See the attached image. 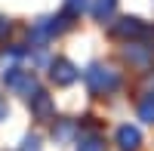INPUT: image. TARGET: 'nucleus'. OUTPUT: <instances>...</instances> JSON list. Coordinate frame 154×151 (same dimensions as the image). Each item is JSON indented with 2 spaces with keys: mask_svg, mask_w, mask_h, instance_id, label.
<instances>
[{
  "mask_svg": "<svg viewBox=\"0 0 154 151\" xmlns=\"http://www.w3.org/2000/svg\"><path fill=\"white\" fill-rule=\"evenodd\" d=\"M77 136H80V123L77 120H56L53 123V139L56 142H71V139H77Z\"/></svg>",
  "mask_w": 154,
  "mask_h": 151,
  "instance_id": "nucleus-9",
  "label": "nucleus"
},
{
  "mask_svg": "<svg viewBox=\"0 0 154 151\" xmlns=\"http://www.w3.org/2000/svg\"><path fill=\"white\" fill-rule=\"evenodd\" d=\"M3 86L6 90H12V93H19V96H25V99H31L40 86H37V77L31 71H25V68H19V65H9L6 71H3Z\"/></svg>",
  "mask_w": 154,
  "mask_h": 151,
  "instance_id": "nucleus-3",
  "label": "nucleus"
},
{
  "mask_svg": "<svg viewBox=\"0 0 154 151\" xmlns=\"http://www.w3.org/2000/svg\"><path fill=\"white\" fill-rule=\"evenodd\" d=\"M49 77H53L56 86H71L77 77H80V71L71 59H56L53 65H49Z\"/></svg>",
  "mask_w": 154,
  "mask_h": 151,
  "instance_id": "nucleus-5",
  "label": "nucleus"
},
{
  "mask_svg": "<svg viewBox=\"0 0 154 151\" xmlns=\"http://www.w3.org/2000/svg\"><path fill=\"white\" fill-rule=\"evenodd\" d=\"M83 80H86V86H89V93L93 96H108V93H114L120 86V74L114 71V68H108V65H89L86 71H83Z\"/></svg>",
  "mask_w": 154,
  "mask_h": 151,
  "instance_id": "nucleus-1",
  "label": "nucleus"
},
{
  "mask_svg": "<svg viewBox=\"0 0 154 151\" xmlns=\"http://www.w3.org/2000/svg\"><path fill=\"white\" fill-rule=\"evenodd\" d=\"M68 16L62 12V16H43V19H37L34 22V28H31V43H34V49H43V43H49L53 37H59L62 31L68 28Z\"/></svg>",
  "mask_w": 154,
  "mask_h": 151,
  "instance_id": "nucleus-2",
  "label": "nucleus"
},
{
  "mask_svg": "<svg viewBox=\"0 0 154 151\" xmlns=\"http://www.w3.org/2000/svg\"><path fill=\"white\" fill-rule=\"evenodd\" d=\"M111 34L114 37H130V40H136V37H154V28H148V25L142 19H136V16H123L120 22L111 25Z\"/></svg>",
  "mask_w": 154,
  "mask_h": 151,
  "instance_id": "nucleus-4",
  "label": "nucleus"
},
{
  "mask_svg": "<svg viewBox=\"0 0 154 151\" xmlns=\"http://www.w3.org/2000/svg\"><path fill=\"white\" fill-rule=\"evenodd\" d=\"M22 151H40V136H25V142H22Z\"/></svg>",
  "mask_w": 154,
  "mask_h": 151,
  "instance_id": "nucleus-14",
  "label": "nucleus"
},
{
  "mask_svg": "<svg viewBox=\"0 0 154 151\" xmlns=\"http://www.w3.org/2000/svg\"><path fill=\"white\" fill-rule=\"evenodd\" d=\"M139 120L154 123V96H145L142 102H139Z\"/></svg>",
  "mask_w": 154,
  "mask_h": 151,
  "instance_id": "nucleus-12",
  "label": "nucleus"
},
{
  "mask_svg": "<svg viewBox=\"0 0 154 151\" xmlns=\"http://www.w3.org/2000/svg\"><path fill=\"white\" fill-rule=\"evenodd\" d=\"M83 9H89V0H65V16L68 19H77Z\"/></svg>",
  "mask_w": 154,
  "mask_h": 151,
  "instance_id": "nucleus-13",
  "label": "nucleus"
},
{
  "mask_svg": "<svg viewBox=\"0 0 154 151\" xmlns=\"http://www.w3.org/2000/svg\"><path fill=\"white\" fill-rule=\"evenodd\" d=\"M89 12H93L96 22H108L114 12H117V0H93V3H89Z\"/></svg>",
  "mask_w": 154,
  "mask_h": 151,
  "instance_id": "nucleus-11",
  "label": "nucleus"
},
{
  "mask_svg": "<svg viewBox=\"0 0 154 151\" xmlns=\"http://www.w3.org/2000/svg\"><path fill=\"white\" fill-rule=\"evenodd\" d=\"M6 111H9V108H6V96H3V93H0V120H3V117H6Z\"/></svg>",
  "mask_w": 154,
  "mask_h": 151,
  "instance_id": "nucleus-16",
  "label": "nucleus"
},
{
  "mask_svg": "<svg viewBox=\"0 0 154 151\" xmlns=\"http://www.w3.org/2000/svg\"><path fill=\"white\" fill-rule=\"evenodd\" d=\"M28 105H31V114L37 117V120H49L56 114V105H53V99H49L43 90H37L31 99H28Z\"/></svg>",
  "mask_w": 154,
  "mask_h": 151,
  "instance_id": "nucleus-7",
  "label": "nucleus"
},
{
  "mask_svg": "<svg viewBox=\"0 0 154 151\" xmlns=\"http://www.w3.org/2000/svg\"><path fill=\"white\" fill-rule=\"evenodd\" d=\"M139 142H142V133H139V127H130V123H123V127L117 130V145L123 151H136Z\"/></svg>",
  "mask_w": 154,
  "mask_h": 151,
  "instance_id": "nucleus-10",
  "label": "nucleus"
},
{
  "mask_svg": "<svg viewBox=\"0 0 154 151\" xmlns=\"http://www.w3.org/2000/svg\"><path fill=\"white\" fill-rule=\"evenodd\" d=\"M77 151H105V139H102V133H99L96 127L80 130V136H77Z\"/></svg>",
  "mask_w": 154,
  "mask_h": 151,
  "instance_id": "nucleus-8",
  "label": "nucleus"
},
{
  "mask_svg": "<svg viewBox=\"0 0 154 151\" xmlns=\"http://www.w3.org/2000/svg\"><path fill=\"white\" fill-rule=\"evenodd\" d=\"M123 59L130 62V65L148 68V65H151V59H154V43H142V40L126 43V49H123Z\"/></svg>",
  "mask_w": 154,
  "mask_h": 151,
  "instance_id": "nucleus-6",
  "label": "nucleus"
},
{
  "mask_svg": "<svg viewBox=\"0 0 154 151\" xmlns=\"http://www.w3.org/2000/svg\"><path fill=\"white\" fill-rule=\"evenodd\" d=\"M145 83L151 86V93H148V96H154V74H148V77H145Z\"/></svg>",
  "mask_w": 154,
  "mask_h": 151,
  "instance_id": "nucleus-17",
  "label": "nucleus"
},
{
  "mask_svg": "<svg viewBox=\"0 0 154 151\" xmlns=\"http://www.w3.org/2000/svg\"><path fill=\"white\" fill-rule=\"evenodd\" d=\"M12 31V22L6 19V16H0V40H6V34Z\"/></svg>",
  "mask_w": 154,
  "mask_h": 151,
  "instance_id": "nucleus-15",
  "label": "nucleus"
}]
</instances>
